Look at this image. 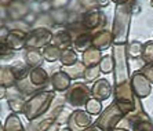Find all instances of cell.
<instances>
[{
  "instance_id": "4dcf8cb0",
  "label": "cell",
  "mask_w": 153,
  "mask_h": 131,
  "mask_svg": "<svg viewBox=\"0 0 153 131\" xmlns=\"http://www.w3.org/2000/svg\"><path fill=\"white\" fill-rule=\"evenodd\" d=\"M152 6H153V0H152Z\"/></svg>"
},
{
  "instance_id": "5bb4252c",
  "label": "cell",
  "mask_w": 153,
  "mask_h": 131,
  "mask_svg": "<svg viewBox=\"0 0 153 131\" xmlns=\"http://www.w3.org/2000/svg\"><path fill=\"white\" fill-rule=\"evenodd\" d=\"M11 72H13V74H14V77L17 79V82L24 80V79H26V76H29L28 66L24 65V64H21V62H17V64L13 65V66H11Z\"/></svg>"
},
{
  "instance_id": "484cf974",
  "label": "cell",
  "mask_w": 153,
  "mask_h": 131,
  "mask_svg": "<svg viewBox=\"0 0 153 131\" xmlns=\"http://www.w3.org/2000/svg\"><path fill=\"white\" fill-rule=\"evenodd\" d=\"M6 94H7V90H6V87L0 86V99H3L4 97H6Z\"/></svg>"
},
{
  "instance_id": "9a60e30c",
  "label": "cell",
  "mask_w": 153,
  "mask_h": 131,
  "mask_svg": "<svg viewBox=\"0 0 153 131\" xmlns=\"http://www.w3.org/2000/svg\"><path fill=\"white\" fill-rule=\"evenodd\" d=\"M59 60L64 66H71V65L77 62V54H76L73 50H64V51L61 53Z\"/></svg>"
},
{
  "instance_id": "2e32d148",
  "label": "cell",
  "mask_w": 153,
  "mask_h": 131,
  "mask_svg": "<svg viewBox=\"0 0 153 131\" xmlns=\"http://www.w3.org/2000/svg\"><path fill=\"white\" fill-rule=\"evenodd\" d=\"M6 131H24L21 120L15 115H10L6 121Z\"/></svg>"
},
{
  "instance_id": "7402d4cb",
  "label": "cell",
  "mask_w": 153,
  "mask_h": 131,
  "mask_svg": "<svg viewBox=\"0 0 153 131\" xmlns=\"http://www.w3.org/2000/svg\"><path fill=\"white\" fill-rule=\"evenodd\" d=\"M101 73V69L98 65L95 66H90L85 69V73H84V80L85 82H97L98 80V76Z\"/></svg>"
},
{
  "instance_id": "ffe728a7",
  "label": "cell",
  "mask_w": 153,
  "mask_h": 131,
  "mask_svg": "<svg viewBox=\"0 0 153 131\" xmlns=\"http://www.w3.org/2000/svg\"><path fill=\"white\" fill-rule=\"evenodd\" d=\"M141 57L145 64H153V42H146L143 44Z\"/></svg>"
},
{
  "instance_id": "30bf717a",
  "label": "cell",
  "mask_w": 153,
  "mask_h": 131,
  "mask_svg": "<svg viewBox=\"0 0 153 131\" xmlns=\"http://www.w3.org/2000/svg\"><path fill=\"white\" fill-rule=\"evenodd\" d=\"M112 42H113V35L106 32V31L98 32L93 37V46L95 47V48H98L100 51L108 48L109 46H112Z\"/></svg>"
},
{
  "instance_id": "ac0fdd59",
  "label": "cell",
  "mask_w": 153,
  "mask_h": 131,
  "mask_svg": "<svg viewBox=\"0 0 153 131\" xmlns=\"http://www.w3.org/2000/svg\"><path fill=\"white\" fill-rule=\"evenodd\" d=\"M98 66H100L102 73H111V72H113V68H114L113 57H112V55H105V57H102V60L100 61Z\"/></svg>"
},
{
  "instance_id": "d6986e66",
  "label": "cell",
  "mask_w": 153,
  "mask_h": 131,
  "mask_svg": "<svg viewBox=\"0 0 153 131\" xmlns=\"http://www.w3.org/2000/svg\"><path fill=\"white\" fill-rule=\"evenodd\" d=\"M142 47L143 44H141L139 42H132L131 44L127 46V57L131 58H138L142 55Z\"/></svg>"
},
{
  "instance_id": "277c9868",
  "label": "cell",
  "mask_w": 153,
  "mask_h": 131,
  "mask_svg": "<svg viewBox=\"0 0 153 131\" xmlns=\"http://www.w3.org/2000/svg\"><path fill=\"white\" fill-rule=\"evenodd\" d=\"M91 89H88L84 83H75L68 89L66 92V101L73 108L85 106V103L91 98Z\"/></svg>"
},
{
  "instance_id": "4316f807",
  "label": "cell",
  "mask_w": 153,
  "mask_h": 131,
  "mask_svg": "<svg viewBox=\"0 0 153 131\" xmlns=\"http://www.w3.org/2000/svg\"><path fill=\"white\" fill-rule=\"evenodd\" d=\"M84 131H102V130H101V128L98 127L97 124H94V126H90L88 128H85Z\"/></svg>"
},
{
  "instance_id": "6da1fadb",
  "label": "cell",
  "mask_w": 153,
  "mask_h": 131,
  "mask_svg": "<svg viewBox=\"0 0 153 131\" xmlns=\"http://www.w3.org/2000/svg\"><path fill=\"white\" fill-rule=\"evenodd\" d=\"M113 76L114 86L130 82V72L127 62V44H114L113 46Z\"/></svg>"
},
{
  "instance_id": "7a4b0ae2",
  "label": "cell",
  "mask_w": 153,
  "mask_h": 131,
  "mask_svg": "<svg viewBox=\"0 0 153 131\" xmlns=\"http://www.w3.org/2000/svg\"><path fill=\"white\" fill-rule=\"evenodd\" d=\"M54 98H55V94L53 91H44V92H39V94L33 95L26 102L25 110H24V113L28 117V120H35L36 117L42 116L48 109L51 101Z\"/></svg>"
},
{
  "instance_id": "3957f363",
  "label": "cell",
  "mask_w": 153,
  "mask_h": 131,
  "mask_svg": "<svg viewBox=\"0 0 153 131\" xmlns=\"http://www.w3.org/2000/svg\"><path fill=\"white\" fill-rule=\"evenodd\" d=\"M124 117V113L121 112V109L117 106L116 101L109 105L108 108L101 112V115L98 116V120L95 121V124L101 128L102 131H113L117 127V124L120 123V120Z\"/></svg>"
},
{
  "instance_id": "603a6c76",
  "label": "cell",
  "mask_w": 153,
  "mask_h": 131,
  "mask_svg": "<svg viewBox=\"0 0 153 131\" xmlns=\"http://www.w3.org/2000/svg\"><path fill=\"white\" fill-rule=\"evenodd\" d=\"M44 58H46L47 61H57L58 58H61V53L59 50H58L57 46H51V47H47L46 50H44Z\"/></svg>"
},
{
  "instance_id": "d4e9b609",
  "label": "cell",
  "mask_w": 153,
  "mask_h": 131,
  "mask_svg": "<svg viewBox=\"0 0 153 131\" xmlns=\"http://www.w3.org/2000/svg\"><path fill=\"white\" fill-rule=\"evenodd\" d=\"M141 72L145 74L146 79L153 84V64H145V66L141 69Z\"/></svg>"
},
{
  "instance_id": "ba28073f",
  "label": "cell",
  "mask_w": 153,
  "mask_h": 131,
  "mask_svg": "<svg viewBox=\"0 0 153 131\" xmlns=\"http://www.w3.org/2000/svg\"><path fill=\"white\" fill-rule=\"evenodd\" d=\"M29 80L36 89H42L48 83V76H47L46 71L42 68H33L32 71L29 72Z\"/></svg>"
},
{
  "instance_id": "cb8c5ba5",
  "label": "cell",
  "mask_w": 153,
  "mask_h": 131,
  "mask_svg": "<svg viewBox=\"0 0 153 131\" xmlns=\"http://www.w3.org/2000/svg\"><path fill=\"white\" fill-rule=\"evenodd\" d=\"M134 131H153V123L150 119H145L137 123V126L134 127Z\"/></svg>"
},
{
  "instance_id": "f1b7e54d",
  "label": "cell",
  "mask_w": 153,
  "mask_h": 131,
  "mask_svg": "<svg viewBox=\"0 0 153 131\" xmlns=\"http://www.w3.org/2000/svg\"><path fill=\"white\" fill-rule=\"evenodd\" d=\"M113 131H127V130H123V128H114Z\"/></svg>"
},
{
  "instance_id": "4fadbf2b",
  "label": "cell",
  "mask_w": 153,
  "mask_h": 131,
  "mask_svg": "<svg viewBox=\"0 0 153 131\" xmlns=\"http://www.w3.org/2000/svg\"><path fill=\"white\" fill-rule=\"evenodd\" d=\"M17 79L11 72L10 68H0V86L3 87H13Z\"/></svg>"
},
{
  "instance_id": "44dd1931",
  "label": "cell",
  "mask_w": 153,
  "mask_h": 131,
  "mask_svg": "<svg viewBox=\"0 0 153 131\" xmlns=\"http://www.w3.org/2000/svg\"><path fill=\"white\" fill-rule=\"evenodd\" d=\"M42 61H43V57L37 51H28L26 53V62H28V65L30 68H39Z\"/></svg>"
},
{
  "instance_id": "5b68a950",
  "label": "cell",
  "mask_w": 153,
  "mask_h": 131,
  "mask_svg": "<svg viewBox=\"0 0 153 131\" xmlns=\"http://www.w3.org/2000/svg\"><path fill=\"white\" fill-rule=\"evenodd\" d=\"M130 83H131L132 91H134L135 97L139 99L146 98L152 92V83L146 79V76L141 71H135L131 74Z\"/></svg>"
},
{
  "instance_id": "9c48e42d",
  "label": "cell",
  "mask_w": 153,
  "mask_h": 131,
  "mask_svg": "<svg viewBox=\"0 0 153 131\" xmlns=\"http://www.w3.org/2000/svg\"><path fill=\"white\" fill-rule=\"evenodd\" d=\"M51 84H53L54 90H57V91H65V90H68L69 87H71V77H69L64 71L57 72V73H54L53 77H51Z\"/></svg>"
},
{
  "instance_id": "7c38bea8",
  "label": "cell",
  "mask_w": 153,
  "mask_h": 131,
  "mask_svg": "<svg viewBox=\"0 0 153 131\" xmlns=\"http://www.w3.org/2000/svg\"><path fill=\"white\" fill-rule=\"evenodd\" d=\"M85 65L83 62H76V64L71 65V66H64V72L68 74L71 79H80V77H84V73H85Z\"/></svg>"
},
{
  "instance_id": "8fae6325",
  "label": "cell",
  "mask_w": 153,
  "mask_h": 131,
  "mask_svg": "<svg viewBox=\"0 0 153 131\" xmlns=\"http://www.w3.org/2000/svg\"><path fill=\"white\" fill-rule=\"evenodd\" d=\"M101 60H102L101 51L95 47H90L88 50H85L83 53V64L85 65V68L95 66V65L100 64Z\"/></svg>"
},
{
  "instance_id": "f546056e",
  "label": "cell",
  "mask_w": 153,
  "mask_h": 131,
  "mask_svg": "<svg viewBox=\"0 0 153 131\" xmlns=\"http://www.w3.org/2000/svg\"><path fill=\"white\" fill-rule=\"evenodd\" d=\"M0 131H3V128H1V124H0Z\"/></svg>"
},
{
  "instance_id": "52a82bcc",
  "label": "cell",
  "mask_w": 153,
  "mask_h": 131,
  "mask_svg": "<svg viewBox=\"0 0 153 131\" xmlns=\"http://www.w3.org/2000/svg\"><path fill=\"white\" fill-rule=\"evenodd\" d=\"M91 95L93 98L98 99V101H105L112 95V86L106 79H98L94 83L93 89H91Z\"/></svg>"
},
{
  "instance_id": "e0dca14e",
  "label": "cell",
  "mask_w": 153,
  "mask_h": 131,
  "mask_svg": "<svg viewBox=\"0 0 153 131\" xmlns=\"http://www.w3.org/2000/svg\"><path fill=\"white\" fill-rule=\"evenodd\" d=\"M85 110L88 112L90 115H101V112H102V103H101V101H98V99L95 98H91L87 101V103H85Z\"/></svg>"
},
{
  "instance_id": "8992f818",
  "label": "cell",
  "mask_w": 153,
  "mask_h": 131,
  "mask_svg": "<svg viewBox=\"0 0 153 131\" xmlns=\"http://www.w3.org/2000/svg\"><path fill=\"white\" fill-rule=\"evenodd\" d=\"M93 123L91 115L87 110L77 109L75 112H72L68 120V127L72 131H84L85 128H88Z\"/></svg>"
},
{
  "instance_id": "83f0119b",
  "label": "cell",
  "mask_w": 153,
  "mask_h": 131,
  "mask_svg": "<svg viewBox=\"0 0 153 131\" xmlns=\"http://www.w3.org/2000/svg\"><path fill=\"white\" fill-rule=\"evenodd\" d=\"M114 1H117V3H124V1H127V0H114Z\"/></svg>"
}]
</instances>
